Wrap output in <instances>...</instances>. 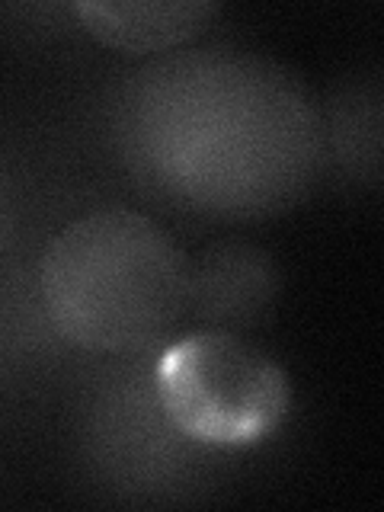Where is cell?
Returning a JSON list of instances; mask_svg holds the SVG:
<instances>
[{
	"instance_id": "cell-2",
	"label": "cell",
	"mask_w": 384,
	"mask_h": 512,
	"mask_svg": "<svg viewBox=\"0 0 384 512\" xmlns=\"http://www.w3.org/2000/svg\"><path fill=\"white\" fill-rule=\"evenodd\" d=\"M157 397L176 432L205 445H253L292 404L285 368L240 333L202 330L157 362Z\"/></svg>"
},
{
	"instance_id": "cell-3",
	"label": "cell",
	"mask_w": 384,
	"mask_h": 512,
	"mask_svg": "<svg viewBox=\"0 0 384 512\" xmlns=\"http://www.w3.org/2000/svg\"><path fill=\"white\" fill-rule=\"evenodd\" d=\"M279 266L250 240H218L189 260L186 308L205 330L240 333L260 324L279 295Z\"/></svg>"
},
{
	"instance_id": "cell-1",
	"label": "cell",
	"mask_w": 384,
	"mask_h": 512,
	"mask_svg": "<svg viewBox=\"0 0 384 512\" xmlns=\"http://www.w3.org/2000/svg\"><path fill=\"white\" fill-rule=\"evenodd\" d=\"M189 260L173 237L128 208L71 221L45 250L42 301L77 349L122 356L148 349L186 311Z\"/></svg>"
},
{
	"instance_id": "cell-4",
	"label": "cell",
	"mask_w": 384,
	"mask_h": 512,
	"mask_svg": "<svg viewBox=\"0 0 384 512\" xmlns=\"http://www.w3.org/2000/svg\"><path fill=\"white\" fill-rule=\"evenodd\" d=\"M221 7L215 0H154V4H135V0H87L74 4V16L96 42L119 52H164V48L183 45L186 39L212 23Z\"/></svg>"
}]
</instances>
